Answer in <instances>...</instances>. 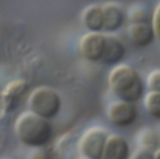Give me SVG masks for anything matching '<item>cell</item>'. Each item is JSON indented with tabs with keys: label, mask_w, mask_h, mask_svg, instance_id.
I'll return each mask as SVG.
<instances>
[{
	"label": "cell",
	"mask_w": 160,
	"mask_h": 159,
	"mask_svg": "<svg viewBox=\"0 0 160 159\" xmlns=\"http://www.w3.org/2000/svg\"><path fill=\"white\" fill-rule=\"evenodd\" d=\"M102 8H104V20H105L104 31L109 34L118 31L125 21V14L122 11L121 5L114 1H109L102 4Z\"/></svg>",
	"instance_id": "8fae6325"
},
{
	"label": "cell",
	"mask_w": 160,
	"mask_h": 159,
	"mask_svg": "<svg viewBox=\"0 0 160 159\" xmlns=\"http://www.w3.org/2000/svg\"><path fill=\"white\" fill-rule=\"evenodd\" d=\"M154 158H155V159H160V148L154 151Z\"/></svg>",
	"instance_id": "ffe728a7"
},
{
	"label": "cell",
	"mask_w": 160,
	"mask_h": 159,
	"mask_svg": "<svg viewBox=\"0 0 160 159\" xmlns=\"http://www.w3.org/2000/svg\"><path fill=\"white\" fill-rule=\"evenodd\" d=\"M108 120L119 128H128L138 119V109L134 103L124 100H114L106 108Z\"/></svg>",
	"instance_id": "8992f818"
},
{
	"label": "cell",
	"mask_w": 160,
	"mask_h": 159,
	"mask_svg": "<svg viewBox=\"0 0 160 159\" xmlns=\"http://www.w3.org/2000/svg\"><path fill=\"white\" fill-rule=\"evenodd\" d=\"M125 46L122 44V41L112 35V34H108V40H106V48H105V53H104V58L102 61L106 65H119L120 61L124 59L125 56Z\"/></svg>",
	"instance_id": "7c38bea8"
},
{
	"label": "cell",
	"mask_w": 160,
	"mask_h": 159,
	"mask_svg": "<svg viewBox=\"0 0 160 159\" xmlns=\"http://www.w3.org/2000/svg\"><path fill=\"white\" fill-rule=\"evenodd\" d=\"M79 159H90V158H86V156H81V155H80Z\"/></svg>",
	"instance_id": "44dd1931"
},
{
	"label": "cell",
	"mask_w": 160,
	"mask_h": 159,
	"mask_svg": "<svg viewBox=\"0 0 160 159\" xmlns=\"http://www.w3.org/2000/svg\"><path fill=\"white\" fill-rule=\"evenodd\" d=\"M128 18L130 23H151L152 15L144 4H134L129 6Z\"/></svg>",
	"instance_id": "9a60e30c"
},
{
	"label": "cell",
	"mask_w": 160,
	"mask_h": 159,
	"mask_svg": "<svg viewBox=\"0 0 160 159\" xmlns=\"http://www.w3.org/2000/svg\"><path fill=\"white\" fill-rule=\"evenodd\" d=\"M144 108L151 118L160 120V91L146 93L144 96Z\"/></svg>",
	"instance_id": "5bb4252c"
},
{
	"label": "cell",
	"mask_w": 160,
	"mask_h": 159,
	"mask_svg": "<svg viewBox=\"0 0 160 159\" xmlns=\"http://www.w3.org/2000/svg\"><path fill=\"white\" fill-rule=\"evenodd\" d=\"M156 131H158V135H159V139H160V128H159Z\"/></svg>",
	"instance_id": "7402d4cb"
},
{
	"label": "cell",
	"mask_w": 160,
	"mask_h": 159,
	"mask_svg": "<svg viewBox=\"0 0 160 159\" xmlns=\"http://www.w3.org/2000/svg\"><path fill=\"white\" fill-rule=\"evenodd\" d=\"M151 24H152V28H154V30H155L156 39L160 41V3L156 5V8H155L154 11H152Z\"/></svg>",
	"instance_id": "e0dca14e"
},
{
	"label": "cell",
	"mask_w": 160,
	"mask_h": 159,
	"mask_svg": "<svg viewBox=\"0 0 160 159\" xmlns=\"http://www.w3.org/2000/svg\"><path fill=\"white\" fill-rule=\"evenodd\" d=\"M146 86L149 91H160V69H154L148 74Z\"/></svg>",
	"instance_id": "2e32d148"
},
{
	"label": "cell",
	"mask_w": 160,
	"mask_h": 159,
	"mask_svg": "<svg viewBox=\"0 0 160 159\" xmlns=\"http://www.w3.org/2000/svg\"><path fill=\"white\" fill-rule=\"evenodd\" d=\"M28 108L30 111L50 120L55 118L61 109V98L56 90L50 86H38L28 96Z\"/></svg>",
	"instance_id": "3957f363"
},
{
	"label": "cell",
	"mask_w": 160,
	"mask_h": 159,
	"mask_svg": "<svg viewBox=\"0 0 160 159\" xmlns=\"http://www.w3.org/2000/svg\"><path fill=\"white\" fill-rule=\"evenodd\" d=\"M108 85L119 100L135 104L145 96L142 79L139 71L129 64L115 65L108 75Z\"/></svg>",
	"instance_id": "6da1fadb"
},
{
	"label": "cell",
	"mask_w": 160,
	"mask_h": 159,
	"mask_svg": "<svg viewBox=\"0 0 160 159\" xmlns=\"http://www.w3.org/2000/svg\"><path fill=\"white\" fill-rule=\"evenodd\" d=\"M138 145L141 149H146L150 151H155L160 148V139L156 130L152 129H144L139 133L138 136Z\"/></svg>",
	"instance_id": "4fadbf2b"
},
{
	"label": "cell",
	"mask_w": 160,
	"mask_h": 159,
	"mask_svg": "<svg viewBox=\"0 0 160 159\" xmlns=\"http://www.w3.org/2000/svg\"><path fill=\"white\" fill-rule=\"evenodd\" d=\"M130 146L128 140L119 134H109L102 159H129Z\"/></svg>",
	"instance_id": "9c48e42d"
},
{
	"label": "cell",
	"mask_w": 160,
	"mask_h": 159,
	"mask_svg": "<svg viewBox=\"0 0 160 159\" xmlns=\"http://www.w3.org/2000/svg\"><path fill=\"white\" fill-rule=\"evenodd\" d=\"M81 23L88 31L102 33L104 31V8L100 4H90L81 13Z\"/></svg>",
	"instance_id": "30bf717a"
},
{
	"label": "cell",
	"mask_w": 160,
	"mask_h": 159,
	"mask_svg": "<svg viewBox=\"0 0 160 159\" xmlns=\"http://www.w3.org/2000/svg\"><path fill=\"white\" fill-rule=\"evenodd\" d=\"M29 85L25 80L18 79V80H12L9 84H6V86L2 90V109L5 110H14L15 106L18 105V103L21 100V98L25 95V93L28 91Z\"/></svg>",
	"instance_id": "ba28073f"
},
{
	"label": "cell",
	"mask_w": 160,
	"mask_h": 159,
	"mask_svg": "<svg viewBox=\"0 0 160 159\" xmlns=\"http://www.w3.org/2000/svg\"><path fill=\"white\" fill-rule=\"evenodd\" d=\"M4 159H14V158H4Z\"/></svg>",
	"instance_id": "603a6c76"
},
{
	"label": "cell",
	"mask_w": 160,
	"mask_h": 159,
	"mask_svg": "<svg viewBox=\"0 0 160 159\" xmlns=\"http://www.w3.org/2000/svg\"><path fill=\"white\" fill-rule=\"evenodd\" d=\"M26 159H51L50 153L44 148H32Z\"/></svg>",
	"instance_id": "ac0fdd59"
},
{
	"label": "cell",
	"mask_w": 160,
	"mask_h": 159,
	"mask_svg": "<svg viewBox=\"0 0 160 159\" xmlns=\"http://www.w3.org/2000/svg\"><path fill=\"white\" fill-rule=\"evenodd\" d=\"M108 136L109 134L104 128L91 126L86 129L78 143V150L80 155L90 159H102Z\"/></svg>",
	"instance_id": "277c9868"
},
{
	"label": "cell",
	"mask_w": 160,
	"mask_h": 159,
	"mask_svg": "<svg viewBox=\"0 0 160 159\" xmlns=\"http://www.w3.org/2000/svg\"><path fill=\"white\" fill-rule=\"evenodd\" d=\"M108 34L88 31L79 40L80 55L90 63H101L106 48Z\"/></svg>",
	"instance_id": "5b68a950"
},
{
	"label": "cell",
	"mask_w": 160,
	"mask_h": 159,
	"mask_svg": "<svg viewBox=\"0 0 160 159\" xmlns=\"http://www.w3.org/2000/svg\"><path fill=\"white\" fill-rule=\"evenodd\" d=\"M126 33L129 41L138 49L150 46L156 38L151 23H130Z\"/></svg>",
	"instance_id": "52a82bcc"
},
{
	"label": "cell",
	"mask_w": 160,
	"mask_h": 159,
	"mask_svg": "<svg viewBox=\"0 0 160 159\" xmlns=\"http://www.w3.org/2000/svg\"><path fill=\"white\" fill-rule=\"evenodd\" d=\"M16 138L29 148H44L52 138L50 120L28 110L21 113L14 124Z\"/></svg>",
	"instance_id": "7a4b0ae2"
},
{
	"label": "cell",
	"mask_w": 160,
	"mask_h": 159,
	"mask_svg": "<svg viewBox=\"0 0 160 159\" xmlns=\"http://www.w3.org/2000/svg\"><path fill=\"white\" fill-rule=\"evenodd\" d=\"M130 159H155V158H154V151L138 148L132 153V155L130 156Z\"/></svg>",
	"instance_id": "d6986e66"
}]
</instances>
